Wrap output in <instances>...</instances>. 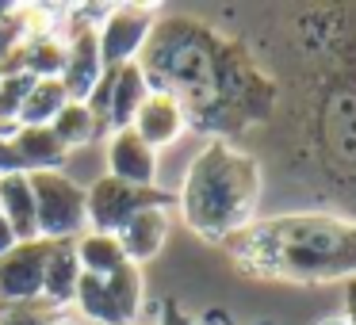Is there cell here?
<instances>
[{
  "label": "cell",
  "instance_id": "cell-18",
  "mask_svg": "<svg viewBox=\"0 0 356 325\" xmlns=\"http://www.w3.org/2000/svg\"><path fill=\"white\" fill-rule=\"evenodd\" d=\"M73 249H77V264H81V272H85V276H115L119 268H127V264H131L115 233H92V230H85L77 241H73Z\"/></svg>",
  "mask_w": 356,
  "mask_h": 325
},
{
  "label": "cell",
  "instance_id": "cell-16",
  "mask_svg": "<svg viewBox=\"0 0 356 325\" xmlns=\"http://www.w3.org/2000/svg\"><path fill=\"white\" fill-rule=\"evenodd\" d=\"M77 283H81V264L73 241H50V256H47V268H42V299L62 310L73 302Z\"/></svg>",
  "mask_w": 356,
  "mask_h": 325
},
{
  "label": "cell",
  "instance_id": "cell-2",
  "mask_svg": "<svg viewBox=\"0 0 356 325\" xmlns=\"http://www.w3.org/2000/svg\"><path fill=\"white\" fill-rule=\"evenodd\" d=\"M245 276L276 283H348L356 279V215L295 210L257 218L226 241Z\"/></svg>",
  "mask_w": 356,
  "mask_h": 325
},
{
  "label": "cell",
  "instance_id": "cell-15",
  "mask_svg": "<svg viewBox=\"0 0 356 325\" xmlns=\"http://www.w3.org/2000/svg\"><path fill=\"white\" fill-rule=\"evenodd\" d=\"M0 215L16 230L19 241L39 238V218H35V192L27 172H4L0 176Z\"/></svg>",
  "mask_w": 356,
  "mask_h": 325
},
{
  "label": "cell",
  "instance_id": "cell-26",
  "mask_svg": "<svg viewBox=\"0 0 356 325\" xmlns=\"http://www.w3.org/2000/svg\"><path fill=\"white\" fill-rule=\"evenodd\" d=\"M19 245V238H16V230H12L8 222H4V215H0V256L4 253H12V249Z\"/></svg>",
  "mask_w": 356,
  "mask_h": 325
},
{
  "label": "cell",
  "instance_id": "cell-14",
  "mask_svg": "<svg viewBox=\"0 0 356 325\" xmlns=\"http://www.w3.org/2000/svg\"><path fill=\"white\" fill-rule=\"evenodd\" d=\"M12 149H16L24 172H62L70 149L58 142L50 126H16L12 131Z\"/></svg>",
  "mask_w": 356,
  "mask_h": 325
},
{
  "label": "cell",
  "instance_id": "cell-11",
  "mask_svg": "<svg viewBox=\"0 0 356 325\" xmlns=\"http://www.w3.org/2000/svg\"><path fill=\"white\" fill-rule=\"evenodd\" d=\"M108 176L138 188H157V149H149L138 134L111 131L108 134Z\"/></svg>",
  "mask_w": 356,
  "mask_h": 325
},
{
  "label": "cell",
  "instance_id": "cell-8",
  "mask_svg": "<svg viewBox=\"0 0 356 325\" xmlns=\"http://www.w3.org/2000/svg\"><path fill=\"white\" fill-rule=\"evenodd\" d=\"M154 24H157L154 4H115V8H108V16L96 24L104 69H119V65L138 62Z\"/></svg>",
  "mask_w": 356,
  "mask_h": 325
},
{
  "label": "cell",
  "instance_id": "cell-13",
  "mask_svg": "<svg viewBox=\"0 0 356 325\" xmlns=\"http://www.w3.org/2000/svg\"><path fill=\"white\" fill-rule=\"evenodd\" d=\"M169 226H172L169 222V207H146V210H138V215H134L131 222L115 233L119 245H123V253H127V260H131L134 268L149 264L165 249V241H169Z\"/></svg>",
  "mask_w": 356,
  "mask_h": 325
},
{
  "label": "cell",
  "instance_id": "cell-31",
  "mask_svg": "<svg viewBox=\"0 0 356 325\" xmlns=\"http://www.w3.org/2000/svg\"><path fill=\"white\" fill-rule=\"evenodd\" d=\"M134 325H138V322H134Z\"/></svg>",
  "mask_w": 356,
  "mask_h": 325
},
{
  "label": "cell",
  "instance_id": "cell-10",
  "mask_svg": "<svg viewBox=\"0 0 356 325\" xmlns=\"http://www.w3.org/2000/svg\"><path fill=\"white\" fill-rule=\"evenodd\" d=\"M50 256V241H19L12 253L0 256V302H31L42 299V268Z\"/></svg>",
  "mask_w": 356,
  "mask_h": 325
},
{
  "label": "cell",
  "instance_id": "cell-1",
  "mask_svg": "<svg viewBox=\"0 0 356 325\" xmlns=\"http://www.w3.org/2000/svg\"><path fill=\"white\" fill-rule=\"evenodd\" d=\"M138 69L149 92H169L184 108L188 126L222 142L268 123L280 103V85L257 58L238 39L192 16L157 19Z\"/></svg>",
  "mask_w": 356,
  "mask_h": 325
},
{
  "label": "cell",
  "instance_id": "cell-25",
  "mask_svg": "<svg viewBox=\"0 0 356 325\" xmlns=\"http://www.w3.org/2000/svg\"><path fill=\"white\" fill-rule=\"evenodd\" d=\"M341 314H345L348 325H356V279L345 283V310H341Z\"/></svg>",
  "mask_w": 356,
  "mask_h": 325
},
{
  "label": "cell",
  "instance_id": "cell-4",
  "mask_svg": "<svg viewBox=\"0 0 356 325\" xmlns=\"http://www.w3.org/2000/svg\"><path fill=\"white\" fill-rule=\"evenodd\" d=\"M257 203H261V165L253 153L222 138H211L195 153L177 192L184 226L215 245H226L234 233L257 222Z\"/></svg>",
  "mask_w": 356,
  "mask_h": 325
},
{
  "label": "cell",
  "instance_id": "cell-3",
  "mask_svg": "<svg viewBox=\"0 0 356 325\" xmlns=\"http://www.w3.org/2000/svg\"><path fill=\"white\" fill-rule=\"evenodd\" d=\"M310 31L314 50L325 58L314 111L318 157L330 184L356 207V8H333L325 19H310Z\"/></svg>",
  "mask_w": 356,
  "mask_h": 325
},
{
  "label": "cell",
  "instance_id": "cell-20",
  "mask_svg": "<svg viewBox=\"0 0 356 325\" xmlns=\"http://www.w3.org/2000/svg\"><path fill=\"white\" fill-rule=\"evenodd\" d=\"M50 131L58 134V142H62L65 149H77V146H88V142H96L104 134V126L96 123V115L85 108V103L70 100L62 108V115L50 123Z\"/></svg>",
  "mask_w": 356,
  "mask_h": 325
},
{
  "label": "cell",
  "instance_id": "cell-12",
  "mask_svg": "<svg viewBox=\"0 0 356 325\" xmlns=\"http://www.w3.org/2000/svg\"><path fill=\"white\" fill-rule=\"evenodd\" d=\"M131 131L138 134L149 149H165V146H172V142L188 131L184 108H180L169 92H149L146 103L138 108V115H134Z\"/></svg>",
  "mask_w": 356,
  "mask_h": 325
},
{
  "label": "cell",
  "instance_id": "cell-24",
  "mask_svg": "<svg viewBox=\"0 0 356 325\" xmlns=\"http://www.w3.org/2000/svg\"><path fill=\"white\" fill-rule=\"evenodd\" d=\"M157 325H195V317H188V310L180 306L177 299H165L161 302V322Z\"/></svg>",
  "mask_w": 356,
  "mask_h": 325
},
{
  "label": "cell",
  "instance_id": "cell-22",
  "mask_svg": "<svg viewBox=\"0 0 356 325\" xmlns=\"http://www.w3.org/2000/svg\"><path fill=\"white\" fill-rule=\"evenodd\" d=\"M62 314L58 306H50L47 299L31 302H0V325H50Z\"/></svg>",
  "mask_w": 356,
  "mask_h": 325
},
{
  "label": "cell",
  "instance_id": "cell-19",
  "mask_svg": "<svg viewBox=\"0 0 356 325\" xmlns=\"http://www.w3.org/2000/svg\"><path fill=\"white\" fill-rule=\"evenodd\" d=\"M65 103H70V92H65V85L58 77L35 81L31 92H27V100H24V108H19L16 126H50L58 115H62Z\"/></svg>",
  "mask_w": 356,
  "mask_h": 325
},
{
  "label": "cell",
  "instance_id": "cell-17",
  "mask_svg": "<svg viewBox=\"0 0 356 325\" xmlns=\"http://www.w3.org/2000/svg\"><path fill=\"white\" fill-rule=\"evenodd\" d=\"M149 85L146 73L138 69V62L119 65L115 69V88H111V115H108V131H127L138 115V108L146 103Z\"/></svg>",
  "mask_w": 356,
  "mask_h": 325
},
{
  "label": "cell",
  "instance_id": "cell-21",
  "mask_svg": "<svg viewBox=\"0 0 356 325\" xmlns=\"http://www.w3.org/2000/svg\"><path fill=\"white\" fill-rule=\"evenodd\" d=\"M31 85H35L31 73H0V123L16 126L19 108H24Z\"/></svg>",
  "mask_w": 356,
  "mask_h": 325
},
{
  "label": "cell",
  "instance_id": "cell-29",
  "mask_svg": "<svg viewBox=\"0 0 356 325\" xmlns=\"http://www.w3.org/2000/svg\"><path fill=\"white\" fill-rule=\"evenodd\" d=\"M50 325H85V322H81V317H65V314H58Z\"/></svg>",
  "mask_w": 356,
  "mask_h": 325
},
{
  "label": "cell",
  "instance_id": "cell-9",
  "mask_svg": "<svg viewBox=\"0 0 356 325\" xmlns=\"http://www.w3.org/2000/svg\"><path fill=\"white\" fill-rule=\"evenodd\" d=\"M104 77V62H100V35L96 24L77 19L65 35V65H62V85L70 92V100L85 103L88 92L96 88V81Z\"/></svg>",
  "mask_w": 356,
  "mask_h": 325
},
{
  "label": "cell",
  "instance_id": "cell-7",
  "mask_svg": "<svg viewBox=\"0 0 356 325\" xmlns=\"http://www.w3.org/2000/svg\"><path fill=\"white\" fill-rule=\"evenodd\" d=\"M77 302L81 317L92 325H134L142 310V268L127 264L115 276H85L77 283Z\"/></svg>",
  "mask_w": 356,
  "mask_h": 325
},
{
  "label": "cell",
  "instance_id": "cell-23",
  "mask_svg": "<svg viewBox=\"0 0 356 325\" xmlns=\"http://www.w3.org/2000/svg\"><path fill=\"white\" fill-rule=\"evenodd\" d=\"M24 39H27V16H24V8L12 4L8 12H0V62H4Z\"/></svg>",
  "mask_w": 356,
  "mask_h": 325
},
{
  "label": "cell",
  "instance_id": "cell-28",
  "mask_svg": "<svg viewBox=\"0 0 356 325\" xmlns=\"http://www.w3.org/2000/svg\"><path fill=\"white\" fill-rule=\"evenodd\" d=\"M318 325H348V322H345V314H341V310H337V314H325V317H322V322H318Z\"/></svg>",
  "mask_w": 356,
  "mask_h": 325
},
{
  "label": "cell",
  "instance_id": "cell-27",
  "mask_svg": "<svg viewBox=\"0 0 356 325\" xmlns=\"http://www.w3.org/2000/svg\"><path fill=\"white\" fill-rule=\"evenodd\" d=\"M203 325H234V322H230V314H222V310H207V314H203Z\"/></svg>",
  "mask_w": 356,
  "mask_h": 325
},
{
  "label": "cell",
  "instance_id": "cell-5",
  "mask_svg": "<svg viewBox=\"0 0 356 325\" xmlns=\"http://www.w3.org/2000/svg\"><path fill=\"white\" fill-rule=\"evenodd\" d=\"M146 207H177V192L123 184L115 176H100L85 188V222L92 233H119Z\"/></svg>",
  "mask_w": 356,
  "mask_h": 325
},
{
  "label": "cell",
  "instance_id": "cell-6",
  "mask_svg": "<svg viewBox=\"0 0 356 325\" xmlns=\"http://www.w3.org/2000/svg\"><path fill=\"white\" fill-rule=\"evenodd\" d=\"M35 192V218L39 238L47 241H77L88 230L85 222V188L70 172H27Z\"/></svg>",
  "mask_w": 356,
  "mask_h": 325
},
{
  "label": "cell",
  "instance_id": "cell-30",
  "mask_svg": "<svg viewBox=\"0 0 356 325\" xmlns=\"http://www.w3.org/2000/svg\"><path fill=\"white\" fill-rule=\"evenodd\" d=\"M12 131H16V126H8V123H0V138H8Z\"/></svg>",
  "mask_w": 356,
  "mask_h": 325
}]
</instances>
